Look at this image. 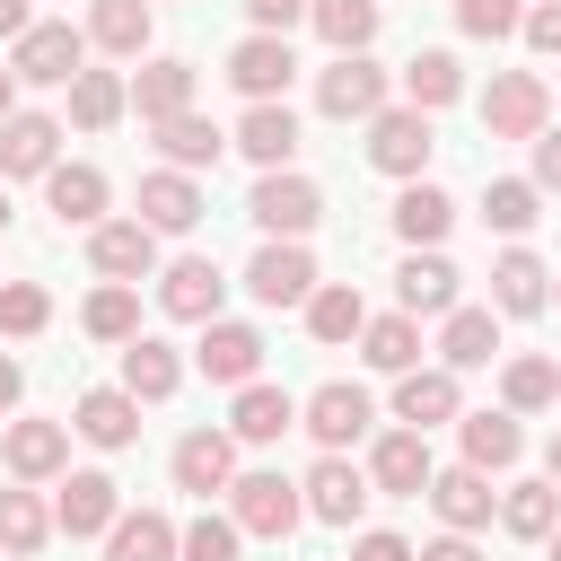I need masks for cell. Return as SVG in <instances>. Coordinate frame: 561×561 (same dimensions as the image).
I'll use <instances>...</instances> for the list:
<instances>
[{"mask_svg":"<svg viewBox=\"0 0 561 561\" xmlns=\"http://www.w3.org/2000/svg\"><path fill=\"white\" fill-rule=\"evenodd\" d=\"M228 517H237V535H263V543H280V535H298V517H307V491H298L289 473H237V482H228Z\"/></svg>","mask_w":561,"mask_h":561,"instance_id":"cell-1","label":"cell"},{"mask_svg":"<svg viewBox=\"0 0 561 561\" xmlns=\"http://www.w3.org/2000/svg\"><path fill=\"white\" fill-rule=\"evenodd\" d=\"M9 70H18V88H70V79L88 70V35H79L70 18H44V26L18 35Z\"/></svg>","mask_w":561,"mask_h":561,"instance_id":"cell-2","label":"cell"},{"mask_svg":"<svg viewBox=\"0 0 561 561\" xmlns=\"http://www.w3.org/2000/svg\"><path fill=\"white\" fill-rule=\"evenodd\" d=\"M482 131H491V140H543V131H552V88H543L535 70H500V79L482 88Z\"/></svg>","mask_w":561,"mask_h":561,"instance_id":"cell-3","label":"cell"},{"mask_svg":"<svg viewBox=\"0 0 561 561\" xmlns=\"http://www.w3.org/2000/svg\"><path fill=\"white\" fill-rule=\"evenodd\" d=\"M316 105H324L333 123H377V114H386V70H377L368 53H333V61L316 70Z\"/></svg>","mask_w":561,"mask_h":561,"instance_id":"cell-4","label":"cell"},{"mask_svg":"<svg viewBox=\"0 0 561 561\" xmlns=\"http://www.w3.org/2000/svg\"><path fill=\"white\" fill-rule=\"evenodd\" d=\"M430 149H438V131H430V114H421V105H386V114L368 123V167H377V175H403V184H421Z\"/></svg>","mask_w":561,"mask_h":561,"instance_id":"cell-5","label":"cell"},{"mask_svg":"<svg viewBox=\"0 0 561 561\" xmlns=\"http://www.w3.org/2000/svg\"><path fill=\"white\" fill-rule=\"evenodd\" d=\"M245 289H254V307H307L324 280H316V254L298 237H263V254L245 263Z\"/></svg>","mask_w":561,"mask_h":561,"instance_id":"cell-6","label":"cell"},{"mask_svg":"<svg viewBox=\"0 0 561 561\" xmlns=\"http://www.w3.org/2000/svg\"><path fill=\"white\" fill-rule=\"evenodd\" d=\"M245 219L263 228V237H307L316 219H324V193L307 184V175H289V167H272L254 193H245Z\"/></svg>","mask_w":561,"mask_h":561,"instance_id":"cell-7","label":"cell"},{"mask_svg":"<svg viewBox=\"0 0 561 561\" xmlns=\"http://www.w3.org/2000/svg\"><path fill=\"white\" fill-rule=\"evenodd\" d=\"M219 298H228V280H219L210 254H184V263L158 272V307H167L175 324H219Z\"/></svg>","mask_w":561,"mask_h":561,"instance_id":"cell-8","label":"cell"},{"mask_svg":"<svg viewBox=\"0 0 561 561\" xmlns=\"http://www.w3.org/2000/svg\"><path fill=\"white\" fill-rule=\"evenodd\" d=\"M368 421H377V412H368V394H359V386H342V377H333V386H316V394L298 403V430H316V447H324V456H342L351 438H368Z\"/></svg>","mask_w":561,"mask_h":561,"instance_id":"cell-9","label":"cell"},{"mask_svg":"<svg viewBox=\"0 0 561 561\" xmlns=\"http://www.w3.org/2000/svg\"><path fill=\"white\" fill-rule=\"evenodd\" d=\"M394 421L403 430H438V421H465V394H456V368H403L394 377Z\"/></svg>","mask_w":561,"mask_h":561,"instance_id":"cell-10","label":"cell"},{"mask_svg":"<svg viewBox=\"0 0 561 561\" xmlns=\"http://www.w3.org/2000/svg\"><path fill=\"white\" fill-rule=\"evenodd\" d=\"M228 79H237L254 105H280V88L298 79V53H289V35H245V44L228 53Z\"/></svg>","mask_w":561,"mask_h":561,"instance_id":"cell-11","label":"cell"},{"mask_svg":"<svg viewBox=\"0 0 561 561\" xmlns=\"http://www.w3.org/2000/svg\"><path fill=\"white\" fill-rule=\"evenodd\" d=\"M88 263H96L105 280H149V272H158V228L105 219V228H88Z\"/></svg>","mask_w":561,"mask_h":561,"instance_id":"cell-12","label":"cell"},{"mask_svg":"<svg viewBox=\"0 0 561 561\" xmlns=\"http://www.w3.org/2000/svg\"><path fill=\"white\" fill-rule=\"evenodd\" d=\"M193 368L210 377V386H254V368H263V333L254 324H202V351H193Z\"/></svg>","mask_w":561,"mask_h":561,"instance_id":"cell-13","label":"cell"},{"mask_svg":"<svg viewBox=\"0 0 561 561\" xmlns=\"http://www.w3.org/2000/svg\"><path fill=\"white\" fill-rule=\"evenodd\" d=\"M228 482H237V438H228V430H184V438H175V491L210 500V491H228Z\"/></svg>","mask_w":561,"mask_h":561,"instance_id":"cell-14","label":"cell"},{"mask_svg":"<svg viewBox=\"0 0 561 561\" xmlns=\"http://www.w3.org/2000/svg\"><path fill=\"white\" fill-rule=\"evenodd\" d=\"M430 473H438V465H430V438H421V430H386V438L368 447V482L394 491V500H421Z\"/></svg>","mask_w":561,"mask_h":561,"instance_id":"cell-15","label":"cell"},{"mask_svg":"<svg viewBox=\"0 0 561 561\" xmlns=\"http://www.w3.org/2000/svg\"><path fill=\"white\" fill-rule=\"evenodd\" d=\"M298 491H307V517H324V526H351V517L368 508V491H377V482H368L351 456H316V473H307Z\"/></svg>","mask_w":561,"mask_h":561,"instance_id":"cell-16","label":"cell"},{"mask_svg":"<svg viewBox=\"0 0 561 561\" xmlns=\"http://www.w3.org/2000/svg\"><path fill=\"white\" fill-rule=\"evenodd\" d=\"M114 517H123L114 473H70L61 500H53V526H61V535H114Z\"/></svg>","mask_w":561,"mask_h":561,"instance_id":"cell-17","label":"cell"},{"mask_svg":"<svg viewBox=\"0 0 561 561\" xmlns=\"http://www.w3.org/2000/svg\"><path fill=\"white\" fill-rule=\"evenodd\" d=\"M430 508L447 517V535H473V526H491L500 491H491V473H473V465H447V473H430Z\"/></svg>","mask_w":561,"mask_h":561,"instance_id":"cell-18","label":"cell"},{"mask_svg":"<svg viewBox=\"0 0 561 561\" xmlns=\"http://www.w3.org/2000/svg\"><path fill=\"white\" fill-rule=\"evenodd\" d=\"M61 167V123L53 114H9L0 123V175H53Z\"/></svg>","mask_w":561,"mask_h":561,"instance_id":"cell-19","label":"cell"},{"mask_svg":"<svg viewBox=\"0 0 561 561\" xmlns=\"http://www.w3.org/2000/svg\"><path fill=\"white\" fill-rule=\"evenodd\" d=\"M202 219V184L184 175V167H158V175H140V228H158V237H184Z\"/></svg>","mask_w":561,"mask_h":561,"instance_id":"cell-20","label":"cell"},{"mask_svg":"<svg viewBox=\"0 0 561 561\" xmlns=\"http://www.w3.org/2000/svg\"><path fill=\"white\" fill-rule=\"evenodd\" d=\"M70 430H79L88 447H131V438H140V394H123V386H88L79 412H70Z\"/></svg>","mask_w":561,"mask_h":561,"instance_id":"cell-21","label":"cell"},{"mask_svg":"<svg viewBox=\"0 0 561 561\" xmlns=\"http://www.w3.org/2000/svg\"><path fill=\"white\" fill-rule=\"evenodd\" d=\"M0 456H9L18 482H53V473L70 465V430H61V421H9Z\"/></svg>","mask_w":561,"mask_h":561,"instance_id":"cell-22","label":"cell"},{"mask_svg":"<svg viewBox=\"0 0 561 561\" xmlns=\"http://www.w3.org/2000/svg\"><path fill=\"white\" fill-rule=\"evenodd\" d=\"M491 307H500V316H543V307H552V272H543L526 245H508V254L491 263Z\"/></svg>","mask_w":561,"mask_h":561,"instance_id":"cell-23","label":"cell"},{"mask_svg":"<svg viewBox=\"0 0 561 561\" xmlns=\"http://www.w3.org/2000/svg\"><path fill=\"white\" fill-rule=\"evenodd\" d=\"M280 430H298V403L280 394V386H237V403H228V438H245V447H272Z\"/></svg>","mask_w":561,"mask_h":561,"instance_id":"cell-24","label":"cell"},{"mask_svg":"<svg viewBox=\"0 0 561 561\" xmlns=\"http://www.w3.org/2000/svg\"><path fill=\"white\" fill-rule=\"evenodd\" d=\"M394 298H403V316H456V263L447 254H403Z\"/></svg>","mask_w":561,"mask_h":561,"instance_id":"cell-25","label":"cell"},{"mask_svg":"<svg viewBox=\"0 0 561 561\" xmlns=\"http://www.w3.org/2000/svg\"><path fill=\"white\" fill-rule=\"evenodd\" d=\"M175 552H184V535L158 508H123L114 535H105V561H175Z\"/></svg>","mask_w":561,"mask_h":561,"instance_id":"cell-26","label":"cell"},{"mask_svg":"<svg viewBox=\"0 0 561 561\" xmlns=\"http://www.w3.org/2000/svg\"><path fill=\"white\" fill-rule=\"evenodd\" d=\"M131 105H140L149 131L175 123V114H193V61H149V70L131 79Z\"/></svg>","mask_w":561,"mask_h":561,"instance_id":"cell-27","label":"cell"},{"mask_svg":"<svg viewBox=\"0 0 561 561\" xmlns=\"http://www.w3.org/2000/svg\"><path fill=\"white\" fill-rule=\"evenodd\" d=\"M44 202L61 228H105V175L96 167H53L44 175Z\"/></svg>","mask_w":561,"mask_h":561,"instance_id":"cell-28","label":"cell"},{"mask_svg":"<svg viewBox=\"0 0 561 561\" xmlns=\"http://www.w3.org/2000/svg\"><path fill=\"white\" fill-rule=\"evenodd\" d=\"M438 359H447V368H491V359H500V316H491V307H456V316L438 324Z\"/></svg>","mask_w":561,"mask_h":561,"instance_id":"cell-29","label":"cell"},{"mask_svg":"<svg viewBox=\"0 0 561 561\" xmlns=\"http://www.w3.org/2000/svg\"><path fill=\"white\" fill-rule=\"evenodd\" d=\"M184 386V359L158 342V333H140V342H123V394H140V403H167Z\"/></svg>","mask_w":561,"mask_h":561,"instance_id":"cell-30","label":"cell"},{"mask_svg":"<svg viewBox=\"0 0 561 561\" xmlns=\"http://www.w3.org/2000/svg\"><path fill=\"white\" fill-rule=\"evenodd\" d=\"M517 456H526L517 412H465V465H473V473H508Z\"/></svg>","mask_w":561,"mask_h":561,"instance_id":"cell-31","label":"cell"},{"mask_svg":"<svg viewBox=\"0 0 561 561\" xmlns=\"http://www.w3.org/2000/svg\"><path fill=\"white\" fill-rule=\"evenodd\" d=\"M237 149H245L263 175H272V167H289V149H298V114H289V105H245Z\"/></svg>","mask_w":561,"mask_h":561,"instance_id":"cell-32","label":"cell"},{"mask_svg":"<svg viewBox=\"0 0 561 561\" xmlns=\"http://www.w3.org/2000/svg\"><path fill=\"white\" fill-rule=\"evenodd\" d=\"M447 228H456V202H447L438 184H403V193H394V237H403L412 254H421V245H438Z\"/></svg>","mask_w":561,"mask_h":561,"instance_id":"cell-33","label":"cell"},{"mask_svg":"<svg viewBox=\"0 0 561 561\" xmlns=\"http://www.w3.org/2000/svg\"><path fill=\"white\" fill-rule=\"evenodd\" d=\"M158 149H167V167L193 175V167H219V149H237V140H228L210 114H175V123H158Z\"/></svg>","mask_w":561,"mask_h":561,"instance_id":"cell-34","label":"cell"},{"mask_svg":"<svg viewBox=\"0 0 561 561\" xmlns=\"http://www.w3.org/2000/svg\"><path fill=\"white\" fill-rule=\"evenodd\" d=\"M359 359H368V368H386V377L421 368V316H368V333H359Z\"/></svg>","mask_w":561,"mask_h":561,"instance_id":"cell-35","label":"cell"},{"mask_svg":"<svg viewBox=\"0 0 561 561\" xmlns=\"http://www.w3.org/2000/svg\"><path fill=\"white\" fill-rule=\"evenodd\" d=\"M500 526H508L517 543H543V535L561 526V491H552V482H508V491H500Z\"/></svg>","mask_w":561,"mask_h":561,"instance_id":"cell-36","label":"cell"},{"mask_svg":"<svg viewBox=\"0 0 561 561\" xmlns=\"http://www.w3.org/2000/svg\"><path fill=\"white\" fill-rule=\"evenodd\" d=\"M131 114V88L114 79V70H79L70 79V123L79 131H105V123H123Z\"/></svg>","mask_w":561,"mask_h":561,"instance_id":"cell-37","label":"cell"},{"mask_svg":"<svg viewBox=\"0 0 561 561\" xmlns=\"http://www.w3.org/2000/svg\"><path fill=\"white\" fill-rule=\"evenodd\" d=\"M307 333H316V342H359V333H368L359 289H351V280H324V289L307 298Z\"/></svg>","mask_w":561,"mask_h":561,"instance_id":"cell-38","label":"cell"},{"mask_svg":"<svg viewBox=\"0 0 561 561\" xmlns=\"http://www.w3.org/2000/svg\"><path fill=\"white\" fill-rule=\"evenodd\" d=\"M403 96H412L421 114L456 105V96H465V70H456V53H412V61H403Z\"/></svg>","mask_w":561,"mask_h":561,"instance_id":"cell-39","label":"cell"},{"mask_svg":"<svg viewBox=\"0 0 561 561\" xmlns=\"http://www.w3.org/2000/svg\"><path fill=\"white\" fill-rule=\"evenodd\" d=\"M79 324H88L96 342H140V289H131V280H105V289L79 307Z\"/></svg>","mask_w":561,"mask_h":561,"instance_id":"cell-40","label":"cell"},{"mask_svg":"<svg viewBox=\"0 0 561 561\" xmlns=\"http://www.w3.org/2000/svg\"><path fill=\"white\" fill-rule=\"evenodd\" d=\"M307 18H316V35H324L333 53H368V44H377V0H316Z\"/></svg>","mask_w":561,"mask_h":561,"instance_id":"cell-41","label":"cell"},{"mask_svg":"<svg viewBox=\"0 0 561 561\" xmlns=\"http://www.w3.org/2000/svg\"><path fill=\"white\" fill-rule=\"evenodd\" d=\"M482 219H491L500 237H526V228L543 219V193H535V175H500V184L482 193Z\"/></svg>","mask_w":561,"mask_h":561,"instance_id":"cell-42","label":"cell"},{"mask_svg":"<svg viewBox=\"0 0 561 561\" xmlns=\"http://www.w3.org/2000/svg\"><path fill=\"white\" fill-rule=\"evenodd\" d=\"M500 403H508V412H543V403H561V368L535 359V351L508 359V368H500Z\"/></svg>","mask_w":561,"mask_h":561,"instance_id":"cell-43","label":"cell"},{"mask_svg":"<svg viewBox=\"0 0 561 561\" xmlns=\"http://www.w3.org/2000/svg\"><path fill=\"white\" fill-rule=\"evenodd\" d=\"M44 535H53V508L35 500V491H0V552H44Z\"/></svg>","mask_w":561,"mask_h":561,"instance_id":"cell-44","label":"cell"},{"mask_svg":"<svg viewBox=\"0 0 561 561\" xmlns=\"http://www.w3.org/2000/svg\"><path fill=\"white\" fill-rule=\"evenodd\" d=\"M88 44L140 53V44H149V0H96V9H88Z\"/></svg>","mask_w":561,"mask_h":561,"instance_id":"cell-45","label":"cell"},{"mask_svg":"<svg viewBox=\"0 0 561 561\" xmlns=\"http://www.w3.org/2000/svg\"><path fill=\"white\" fill-rule=\"evenodd\" d=\"M456 26H465L473 44H500V35L526 26V0H456Z\"/></svg>","mask_w":561,"mask_h":561,"instance_id":"cell-46","label":"cell"},{"mask_svg":"<svg viewBox=\"0 0 561 561\" xmlns=\"http://www.w3.org/2000/svg\"><path fill=\"white\" fill-rule=\"evenodd\" d=\"M44 324H53V298H44L35 280H9V289H0V333L26 342V333H44Z\"/></svg>","mask_w":561,"mask_h":561,"instance_id":"cell-47","label":"cell"},{"mask_svg":"<svg viewBox=\"0 0 561 561\" xmlns=\"http://www.w3.org/2000/svg\"><path fill=\"white\" fill-rule=\"evenodd\" d=\"M237 543H245L237 517H210V508H202V517L184 526V552H175V561H237Z\"/></svg>","mask_w":561,"mask_h":561,"instance_id":"cell-48","label":"cell"},{"mask_svg":"<svg viewBox=\"0 0 561 561\" xmlns=\"http://www.w3.org/2000/svg\"><path fill=\"white\" fill-rule=\"evenodd\" d=\"M316 0H245V18H254V35H289L298 18H307Z\"/></svg>","mask_w":561,"mask_h":561,"instance_id":"cell-49","label":"cell"},{"mask_svg":"<svg viewBox=\"0 0 561 561\" xmlns=\"http://www.w3.org/2000/svg\"><path fill=\"white\" fill-rule=\"evenodd\" d=\"M517 35H526V44H535V53H561V0H535V9H526V26H517Z\"/></svg>","mask_w":561,"mask_h":561,"instance_id":"cell-50","label":"cell"},{"mask_svg":"<svg viewBox=\"0 0 561 561\" xmlns=\"http://www.w3.org/2000/svg\"><path fill=\"white\" fill-rule=\"evenodd\" d=\"M351 561H421V552H412L403 535H386V526H377V535H359V543H351Z\"/></svg>","mask_w":561,"mask_h":561,"instance_id":"cell-51","label":"cell"},{"mask_svg":"<svg viewBox=\"0 0 561 561\" xmlns=\"http://www.w3.org/2000/svg\"><path fill=\"white\" fill-rule=\"evenodd\" d=\"M535 193H561V131L535 140Z\"/></svg>","mask_w":561,"mask_h":561,"instance_id":"cell-52","label":"cell"},{"mask_svg":"<svg viewBox=\"0 0 561 561\" xmlns=\"http://www.w3.org/2000/svg\"><path fill=\"white\" fill-rule=\"evenodd\" d=\"M421 561H482V552H473V535H438V543H421Z\"/></svg>","mask_w":561,"mask_h":561,"instance_id":"cell-53","label":"cell"},{"mask_svg":"<svg viewBox=\"0 0 561 561\" xmlns=\"http://www.w3.org/2000/svg\"><path fill=\"white\" fill-rule=\"evenodd\" d=\"M26 26H35V9H26V0H0V35H9V44H18V35H26Z\"/></svg>","mask_w":561,"mask_h":561,"instance_id":"cell-54","label":"cell"},{"mask_svg":"<svg viewBox=\"0 0 561 561\" xmlns=\"http://www.w3.org/2000/svg\"><path fill=\"white\" fill-rule=\"evenodd\" d=\"M18 394H26V377H18V359H0V412H9Z\"/></svg>","mask_w":561,"mask_h":561,"instance_id":"cell-55","label":"cell"},{"mask_svg":"<svg viewBox=\"0 0 561 561\" xmlns=\"http://www.w3.org/2000/svg\"><path fill=\"white\" fill-rule=\"evenodd\" d=\"M543 482L561 491V430H552V447H543Z\"/></svg>","mask_w":561,"mask_h":561,"instance_id":"cell-56","label":"cell"},{"mask_svg":"<svg viewBox=\"0 0 561 561\" xmlns=\"http://www.w3.org/2000/svg\"><path fill=\"white\" fill-rule=\"evenodd\" d=\"M18 114V70H0V123Z\"/></svg>","mask_w":561,"mask_h":561,"instance_id":"cell-57","label":"cell"},{"mask_svg":"<svg viewBox=\"0 0 561 561\" xmlns=\"http://www.w3.org/2000/svg\"><path fill=\"white\" fill-rule=\"evenodd\" d=\"M543 543H552V561H561V526H552V535H543Z\"/></svg>","mask_w":561,"mask_h":561,"instance_id":"cell-58","label":"cell"},{"mask_svg":"<svg viewBox=\"0 0 561 561\" xmlns=\"http://www.w3.org/2000/svg\"><path fill=\"white\" fill-rule=\"evenodd\" d=\"M0 228H9V193H0Z\"/></svg>","mask_w":561,"mask_h":561,"instance_id":"cell-59","label":"cell"},{"mask_svg":"<svg viewBox=\"0 0 561 561\" xmlns=\"http://www.w3.org/2000/svg\"><path fill=\"white\" fill-rule=\"evenodd\" d=\"M552 298H561V280H552Z\"/></svg>","mask_w":561,"mask_h":561,"instance_id":"cell-60","label":"cell"}]
</instances>
